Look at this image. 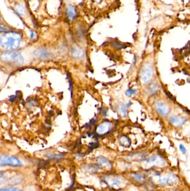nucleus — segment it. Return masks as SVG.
<instances>
[{
  "mask_svg": "<svg viewBox=\"0 0 190 191\" xmlns=\"http://www.w3.org/2000/svg\"><path fill=\"white\" fill-rule=\"evenodd\" d=\"M21 38V35L17 32H10L4 34L1 36V46L6 50L16 49L20 46Z\"/></svg>",
  "mask_w": 190,
  "mask_h": 191,
  "instance_id": "nucleus-1",
  "label": "nucleus"
},
{
  "mask_svg": "<svg viewBox=\"0 0 190 191\" xmlns=\"http://www.w3.org/2000/svg\"><path fill=\"white\" fill-rule=\"evenodd\" d=\"M155 69L151 62H145L140 71V81L143 86H148L154 77Z\"/></svg>",
  "mask_w": 190,
  "mask_h": 191,
  "instance_id": "nucleus-2",
  "label": "nucleus"
},
{
  "mask_svg": "<svg viewBox=\"0 0 190 191\" xmlns=\"http://www.w3.org/2000/svg\"><path fill=\"white\" fill-rule=\"evenodd\" d=\"M1 59L5 62L13 63L17 65L23 64L24 59L22 55L16 52H9L3 53L1 55Z\"/></svg>",
  "mask_w": 190,
  "mask_h": 191,
  "instance_id": "nucleus-3",
  "label": "nucleus"
},
{
  "mask_svg": "<svg viewBox=\"0 0 190 191\" xmlns=\"http://www.w3.org/2000/svg\"><path fill=\"white\" fill-rule=\"evenodd\" d=\"M153 106L155 110L161 116L166 117L171 112L170 106L164 100L156 101L153 104Z\"/></svg>",
  "mask_w": 190,
  "mask_h": 191,
  "instance_id": "nucleus-4",
  "label": "nucleus"
},
{
  "mask_svg": "<svg viewBox=\"0 0 190 191\" xmlns=\"http://www.w3.org/2000/svg\"><path fill=\"white\" fill-rule=\"evenodd\" d=\"M155 177L157 178V181L159 183H160L161 185H169V186L176 185L178 179L177 176L172 173H169L167 175H163V176L155 175Z\"/></svg>",
  "mask_w": 190,
  "mask_h": 191,
  "instance_id": "nucleus-5",
  "label": "nucleus"
},
{
  "mask_svg": "<svg viewBox=\"0 0 190 191\" xmlns=\"http://www.w3.org/2000/svg\"><path fill=\"white\" fill-rule=\"evenodd\" d=\"M0 165L2 167L10 165L11 167H17L22 165V163L19 159L15 156H2L0 157Z\"/></svg>",
  "mask_w": 190,
  "mask_h": 191,
  "instance_id": "nucleus-6",
  "label": "nucleus"
},
{
  "mask_svg": "<svg viewBox=\"0 0 190 191\" xmlns=\"http://www.w3.org/2000/svg\"><path fill=\"white\" fill-rule=\"evenodd\" d=\"M169 122L173 127H180L187 121V117L182 116L178 115H173L169 117Z\"/></svg>",
  "mask_w": 190,
  "mask_h": 191,
  "instance_id": "nucleus-7",
  "label": "nucleus"
},
{
  "mask_svg": "<svg viewBox=\"0 0 190 191\" xmlns=\"http://www.w3.org/2000/svg\"><path fill=\"white\" fill-rule=\"evenodd\" d=\"M107 184L113 188H119L122 185V181L118 176L116 175H107L104 177Z\"/></svg>",
  "mask_w": 190,
  "mask_h": 191,
  "instance_id": "nucleus-8",
  "label": "nucleus"
},
{
  "mask_svg": "<svg viewBox=\"0 0 190 191\" xmlns=\"http://www.w3.org/2000/svg\"><path fill=\"white\" fill-rule=\"evenodd\" d=\"M112 128V124L109 122L105 121L97 127L96 131L99 134H106L108 133Z\"/></svg>",
  "mask_w": 190,
  "mask_h": 191,
  "instance_id": "nucleus-9",
  "label": "nucleus"
},
{
  "mask_svg": "<svg viewBox=\"0 0 190 191\" xmlns=\"http://www.w3.org/2000/svg\"><path fill=\"white\" fill-rule=\"evenodd\" d=\"M148 164L154 165L156 167H162L165 164L163 159L159 156H152L147 161Z\"/></svg>",
  "mask_w": 190,
  "mask_h": 191,
  "instance_id": "nucleus-10",
  "label": "nucleus"
},
{
  "mask_svg": "<svg viewBox=\"0 0 190 191\" xmlns=\"http://www.w3.org/2000/svg\"><path fill=\"white\" fill-rule=\"evenodd\" d=\"M147 155L144 152H138L127 156V159L131 161H142L147 159Z\"/></svg>",
  "mask_w": 190,
  "mask_h": 191,
  "instance_id": "nucleus-11",
  "label": "nucleus"
},
{
  "mask_svg": "<svg viewBox=\"0 0 190 191\" xmlns=\"http://www.w3.org/2000/svg\"><path fill=\"white\" fill-rule=\"evenodd\" d=\"M34 54L36 57L41 59H46L48 58L50 56V53L48 50L44 48H39L36 49Z\"/></svg>",
  "mask_w": 190,
  "mask_h": 191,
  "instance_id": "nucleus-12",
  "label": "nucleus"
},
{
  "mask_svg": "<svg viewBox=\"0 0 190 191\" xmlns=\"http://www.w3.org/2000/svg\"><path fill=\"white\" fill-rule=\"evenodd\" d=\"M160 85L157 82H152L148 84L146 89L147 93L149 94H154L160 90Z\"/></svg>",
  "mask_w": 190,
  "mask_h": 191,
  "instance_id": "nucleus-13",
  "label": "nucleus"
},
{
  "mask_svg": "<svg viewBox=\"0 0 190 191\" xmlns=\"http://www.w3.org/2000/svg\"><path fill=\"white\" fill-rule=\"evenodd\" d=\"M97 161L99 164L102 165L105 168L110 169L112 168L111 162L103 156H100V157L97 158Z\"/></svg>",
  "mask_w": 190,
  "mask_h": 191,
  "instance_id": "nucleus-14",
  "label": "nucleus"
},
{
  "mask_svg": "<svg viewBox=\"0 0 190 191\" xmlns=\"http://www.w3.org/2000/svg\"><path fill=\"white\" fill-rule=\"evenodd\" d=\"M71 55L75 59H81L84 57V52L83 49L81 48H74L71 50Z\"/></svg>",
  "mask_w": 190,
  "mask_h": 191,
  "instance_id": "nucleus-15",
  "label": "nucleus"
},
{
  "mask_svg": "<svg viewBox=\"0 0 190 191\" xmlns=\"http://www.w3.org/2000/svg\"><path fill=\"white\" fill-rule=\"evenodd\" d=\"M119 144L125 147L128 148L131 145V141L129 138L126 135H122L119 138Z\"/></svg>",
  "mask_w": 190,
  "mask_h": 191,
  "instance_id": "nucleus-16",
  "label": "nucleus"
},
{
  "mask_svg": "<svg viewBox=\"0 0 190 191\" xmlns=\"http://www.w3.org/2000/svg\"><path fill=\"white\" fill-rule=\"evenodd\" d=\"M67 13L68 17L70 20L74 19L77 15V12L75 7L72 6H69L67 7Z\"/></svg>",
  "mask_w": 190,
  "mask_h": 191,
  "instance_id": "nucleus-17",
  "label": "nucleus"
},
{
  "mask_svg": "<svg viewBox=\"0 0 190 191\" xmlns=\"http://www.w3.org/2000/svg\"><path fill=\"white\" fill-rule=\"evenodd\" d=\"M132 177L135 179V181L139 183H143L145 181V176L139 173H133Z\"/></svg>",
  "mask_w": 190,
  "mask_h": 191,
  "instance_id": "nucleus-18",
  "label": "nucleus"
},
{
  "mask_svg": "<svg viewBox=\"0 0 190 191\" xmlns=\"http://www.w3.org/2000/svg\"><path fill=\"white\" fill-rule=\"evenodd\" d=\"M15 9L16 12L21 16H24L25 15V10L22 6L20 5H16L15 7Z\"/></svg>",
  "mask_w": 190,
  "mask_h": 191,
  "instance_id": "nucleus-19",
  "label": "nucleus"
},
{
  "mask_svg": "<svg viewBox=\"0 0 190 191\" xmlns=\"http://www.w3.org/2000/svg\"><path fill=\"white\" fill-rule=\"evenodd\" d=\"M138 91L137 90L134 89H132V88H129L128 90H127L125 92V94L127 97H132L133 95H135L137 94Z\"/></svg>",
  "mask_w": 190,
  "mask_h": 191,
  "instance_id": "nucleus-20",
  "label": "nucleus"
},
{
  "mask_svg": "<svg viewBox=\"0 0 190 191\" xmlns=\"http://www.w3.org/2000/svg\"><path fill=\"white\" fill-rule=\"evenodd\" d=\"M127 106L126 105L124 104H123L121 105V107H120V111H121V113L123 117H126L127 116Z\"/></svg>",
  "mask_w": 190,
  "mask_h": 191,
  "instance_id": "nucleus-21",
  "label": "nucleus"
},
{
  "mask_svg": "<svg viewBox=\"0 0 190 191\" xmlns=\"http://www.w3.org/2000/svg\"><path fill=\"white\" fill-rule=\"evenodd\" d=\"M0 191H23L20 189L15 187H10V188H2Z\"/></svg>",
  "mask_w": 190,
  "mask_h": 191,
  "instance_id": "nucleus-22",
  "label": "nucleus"
},
{
  "mask_svg": "<svg viewBox=\"0 0 190 191\" xmlns=\"http://www.w3.org/2000/svg\"><path fill=\"white\" fill-rule=\"evenodd\" d=\"M179 148H180V150L182 154H186L187 149H186V148H185V146L183 144H180L179 145Z\"/></svg>",
  "mask_w": 190,
  "mask_h": 191,
  "instance_id": "nucleus-23",
  "label": "nucleus"
},
{
  "mask_svg": "<svg viewBox=\"0 0 190 191\" xmlns=\"http://www.w3.org/2000/svg\"><path fill=\"white\" fill-rule=\"evenodd\" d=\"M34 33L33 31H31V34H30V38H31V39H33L34 38Z\"/></svg>",
  "mask_w": 190,
  "mask_h": 191,
  "instance_id": "nucleus-24",
  "label": "nucleus"
}]
</instances>
